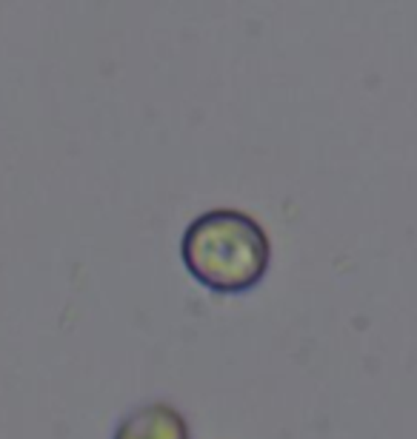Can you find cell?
Instances as JSON below:
<instances>
[{"instance_id": "1", "label": "cell", "mask_w": 417, "mask_h": 439, "mask_svg": "<svg viewBox=\"0 0 417 439\" xmlns=\"http://www.w3.org/2000/svg\"><path fill=\"white\" fill-rule=\"evenodd\" d=\"M180 257L189 274L208 291L243 294L266 277L272 240L258 217L237 208H212L186 226Z\"/></svg>"}, {"instance_id": "2", "label": "cell", "mask_w": 417, "mask_h": 439, "mask_svg": "<svg viewBox=\"0 0 417 439\" xmlns=\"http://www.w3.org/2000/svg\"><path fill=\"white\" fill-rule=\"evenodd\" d=\"M112 439H192V428L172 403L149 400L123 414Z\"/></svg>"}]
</instances>
